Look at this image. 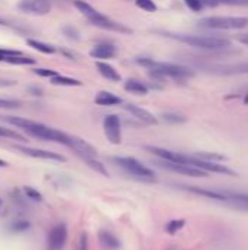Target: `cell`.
Wrapping results in <instances>:
<instances>
[{"instance_id":"obj_21","label":"cell","mask_w":248,"mask_h":250,"mask_svg":"<svg viewBox=\"0 0 248 250\" xmlns=\"http://www.w3.org/2000/svg\"><path fill=\"white\" fill-rule=\"evenodd\" d=\"M51 83L53 85H61V86H80L82 85L80 81L73 79V78H67V76H61V75L51 78Z\"/></svg>"},{"instance_id":"obj_17","label":"cell","mask_w":248,"mask_h":250,"mask_svg":"<svg viewBox=\"0 0 248 250\" xmlns=\"http://www.w3.org/2000/svg\"><path fill=\"white\" fill-rule=\"evenodd\" d=\"M96 69H98V72H99L105 79H108V81H111V82H120V81H121L120 73H118L111 64H108L107 62H96Z\"/></svg>"},{"instance_id":"obj_39","label":"cell","mask_w":248,"mask_h":250,"mask_svg":"<svg viewBox=\"0 0 248 250\" xmlns=\"http://www.w3.org/2000/svg\"><path fill=\"white\" fill-rule=\"evenodd\" d=\"M202 1L205 6H212V7H216L218 4H221L219 0H202Z\"/></svg>"},{"instance_id":"obj_22","label":"cell","mask_w":248,"mask_h":250,"mask_svg":"<svg viewBox=\"0 0 248 250\" xmlns=\"http://www.w3.org/2000/svg\"><path fill=\"white\" fill-rule=\"evenodd\" d=\"M83 161L94 170V171H96V173H99L101 176H105V177H108V171L105 170V167H104V164L101 163V161H98L95 157H88V158H83Z\"/></svg>"},{"instance_id":"obj_36","label":"cell","mask_w":248,"mask_h":250,"mask_svg":"<svg viewBox=\"0 0 248 250\" xmlns=\"http://www.w3.org/2000/svg\"><path fill=\"white\" fill-rule=\"evenodd\" d=\"M224 4H231V6H247L248 0H219Z\"/></svg>"},{"instance_id":"obj_19","label":"cell","mask_w":248,"mask_h":250,"mask_svg":"<svg viewBox=\"0 0 248 250\" xmlns=\"http://www.w3.org/2000/svg\"><path fill=\"white\" fill-rule=\"evenodd\" d=\"M124 89L129 91V92H132V94H136V95H146V94L149 92L148 85H145L143 82L136 81V79H129V81H126Z\"/></svg>"},{"instance_id":"obj_16","label":"cell","mask_w":248,"mask_h":250,"mask_svg":"<svg viewBox=\"0 0 248 250\" xmlns=\"http://www.w3.org/2000/svg\"><path fill=\"white\" fill-rule=\"evenodd\" d=\"M115 53H117V50H115L114 45H111V44H98V45H95V47L91 50L89 54H91L94 59H101V60H104V59H113V57L115 56Z\"/></svg>"},{"instance_id":"obj_11","label":"cell","mask_w":248,"mask_h":250,"mask_svg":"<svg viewBox=\"0 0 248 250\" xmlns=\"http://www.w3.org/2000/svg\"><path fill=\"white\" fill-rule=\"evenodd\" d=\"M18 7L25 12V13H31V15H47L51 10V3L50 0H22Z\"/></svg>"},{"instance_id":"obj_6","label":"cell","mask_w":248,"mask_h":250,"mask_svg":"<svg viewBox=\"0 0 248 250\" xmlns=\"http://www.w3.org/2000/svg\"><path fill=\"white\" fill-rule=\"evenodd\" d=\"M200 28L206 29H243L248 26L244 16H208L199 21Z\"/></svg>"},{"instance_id":"obj_20","label":"cell","mask_w":248,"mask_h":250,"mask_svg":"<svg viewBox=\"0 0 248 250\" xmlns=\"http://www.w3.org/2000/svg\"><path fill=\"white\" fill-rule=\"evenodd\" d=\"M95 103L98 105H117L121 103V98H118L117 95H114L111 92L102 91L95 97Z\"/></svg>"},{"instance_id":"obj_24","label":"cell","mask_w":248,"mask_h":250,"mask_svg":"<svg viewBox=\"0 0 248 250\" xmlns=\"http://www.w3.org/2000/svg\"><path fill=\"white\" fill-rule=\"evenodd\" d=\"M197 158H202L205 161H212V163H216V161H225L227 157L225 155H221V154H215V152H197L196 154Z\"/></svg>"},{"instance_id":"obj_41","label":"cell","mask_w":248,"mask_h":250,"mask_svg":"<svg viewBox=\"0 0 248 250\" xmlns=\"http://www.w3.org/2000/svg\"><path fill=\"white\" fill-rule=\"evenodd\" d=\"M6 166H7V164H6L4 161H1V160H0V167H6Z\"/></svg>"},{"instance_id":"obj_33","label":"cell","mask_w":248,"mask_h":250,"mask_svg":"<svg viewBox=\"0 0 248 250\" xmlns=\"http://www.w3.org/2000/svg\"><path fill=\"white\" fill-rule=\"evenodd\" d=\"M34 72L39 76H44V78H54L58 75L56 70H51V69H35Z\"/></svg>"},{"instance_id":"obj_45","label":"cell","mask_w":248,"mask_h":250,"mask_svg":"<svg viewBox=\"0 0 248 250\" xmlns=\"http://www.w3.org/2000/svg\"><path fill=\"white\" fill-rule=\"evenodd\" d=\"M219 3H221V1H219Z\"/></svg>"},{"instance_id":"obj_40","label":"cell","mask_w":248,"mask_h":250,"mask_svg":"<svg viewBox=\"0 0 248 250\" xmlns=\"http://www.w3.org/2000/svg\"><path fill=\"white\" fill-rule=\"evenodd\" d=\"M238 41L244 45H248V34H244V35H240L238 37Z\"/></svg>"},{"instance_id":"obj_32","label":"cell","mask_w":248,"mask_h":250,"mask_svg":"<svg viewBox=\"0 0 248 250\" xmlns=\"http://www.w3.org/2000/svg\"><path fill=\"white\" fill-rule=\"evenodd\" d=\"M0 138H13V139H23L19 133L13 132V130H9V129H4V127H0Z\"/></svg>"},{"instance_id":"obj_5","label":"cell","mask_w":248,"mask_h":250,"mask_svg":"<svg viewBox=\"0 0 248 250\" xmlns=\"http://www.w3.org/2000/svg\"><path fill=\"white\" fill-rule=\"evenodd\" d=\"M111 161L137 180H142L146 183L156 182V174L153 173V170L148 168L146 166H143L140 161H137L133 157H113Z\"/></svg>"},{"instance_id":"obj_25","label":"cell","mask_w":248,"mask_h":250,"mask_svg":"<svg viewBox=\"0 0 248 250\" xmlns=\"http://www.w3.org/2000/svg\"><path fill=\"white\" fill-rule=\"evenodd\" d=\"M186 226L184 220H171L167 226H165V231L168 234H175L177 231H180L183 227Z\"/></svg>"},{"instance_id":"obj_7","label":"cell","mask_w":248,"mask_h":250,"mask_svg":"<svg viewBox=\"0 0 248 250\" xmlns=\"http://www.w3.org/2000/svg\"><path fill=\"white\" fill-rule=\"evenodd\" d=\"M197 69L216 75V76H234V75H248V62L238 63H196Z\"/></svg>"},{"instance_id":"obj_27","label":"cell","mask_w":248,"mask_h":250,"mask_svg":"<svg viewBox=\"0 0 248 250\" xmlns=\"http://www.w3.org/2000/svg\"><path fill=\"white\" fill-rule=\"evenodd\" d=\"M136 6H137V7H140L142 10H145V12H151V13H153V12H156V10H158V6L155 4V1H153V0H136Z\"/></svg>"},{"instance_id":"obj_31","label":"cell","mask_w":248,"mask_h":250,"mask_svg":"<svg viewBox=\"0 0 248 250\" xmlns=\"http://www.w3.org/2000/svg\"><path fill=\"white\" fill-rule=\"evenodd\" d=\"M184 3L189 6V9H191L193 12H200L203 7H205V4H203V1L202 0H184Z\"/></svg>"},{"instance_id":"obj_38","label":"cell","mask_w":248,"mask_h":250,"mask_svg":"<svg viewBox=\"0 0 248 250\" xmlns=\"http://www.w3.org/2000/svg\"><path fill=\"white\" fill-rule=\"evenodd\" d=\"M16 82L13 79H7V78H0V88H6V86H12Z\"/></svg>"},{"instance_id":"obj_42","label":"cell","mask_w":248,"mask_h":250,"mask_svg":"<svg viewBox=\"0 0 248 250\" xmlns=\"http://www.w3.org/2000/svg\"><path fill=\"white\" fill-rule=\"evenodd\" d=\"M244 103L248 105V92H247V95H246V98H244Z\"/></svg>"},{"instance_id":"obj_28","label":"cell","mask_w":248,"mask_h":250,"mask_svg":"<svg viewBox=\"0 0 248 250\" xmlns=\"http://www.w3.org/2000/svg\"><path fill=\"white\" fill-rule=\"evenodd\" d=\"M61 31H63V34H64L67 38H70V40H75V41L80 40V34H79V31H77L75 26H72V25H66V26H63V28H61Z\"/></svg>"},{"instance_id":"obj_3","label":"cell","mask_w":248,"mask_h":250,"mask_svg":"<svg viewBox=\"0 0 248 250\" xmlns=\"http://www.w3.org/2000/svg\"><path fill=\"white\" fill-rule=\"evenodd\" d=\"M158 34H162L164 37L178 40L184 44H189L190 47H194L197 50L203 51H222L229 50L232 47V41L224 37H212V35H187V34H171V32H162L158 31Z\"/></svg>"},{"instance_id":"obj_9","label":"cell","mask_w":248,"mask_h":250,"mask_svg":"<svg viewBox=\"0 0 248 250\" xmlns=\"http://www.w3.org/2000/svg\"><path fill=\"white\" fill-rule=\"evenodd\" d=\"M155 166L158 167H162L168 171H172V173H178V174H183V176H190V177H206L208 173L200 170V168H196V167H190V166H183V164H175V163H170V161H155L153 163Z\"/></svg>"},{"instance_id":"obj_12","label":"cell","mask_w":248,"mask_h":250,"mask_svg":"<svg viewBox=\"0 0 248 250\" xmlns=\"http://www.w3.org/2000/svg\"><path fill=\"white\" fill-rule=\"evenodd\" d=\"M69 148H72L82 160L88 158V157H95L96 158V149L91 144H88L86 141H83V139H80L77 136H72L70 135V145H69Z\"/></svg>"},{"instance_id":"obj_43","label":"cell","mask_w":248,"mask_h":250,"mask_svg":"<svg viewBox=\"0 0 248 250\" xmlns=\"http://www.w3.org/2000/svg\"><path fill=\"white\" fill-rule=\"evenodd\" d=\"M0 25H7V23H6L4 21H1V19H0Z\"/></svg>"},{"instance_id":"obj_1","label":"cell","mask_w":248,"mask_h":250,"mask_svg":"<svg viewBox=\"0 0 248 250\" xmlns=\"http://www.w3.org/2000/svg\"><path fill=\"white\" fill-rule=\"evenodd\" d=\"M134 62L146 69H149L152 78H156L162 81L164 78H171L175 82H186L190 78L194 76V72L183 64H175V63H164V62H155L153 59L148 57H137Z\"/></svg>"},{"instance_id":"obj_13","label":"cell","mask_w":248,"mask_h":250,"mask_svg":"<svg viewBox=\"0 0 248 250\" xmlns=\"http://www.w3.org/2000/svg\"><path fill=\"white\" fill-rule=\"evenodd\" d=\"M20 152L25 155H29L32 158H39V160H48V161H57V163H64L66 158L51 152V151H44V149H35V148H28V146H16Z\"/></svg>"},{"instance_id":"obj_18","label":"cell","mask_w":248,"mask_h":250,"mask_svg":"<svg viewBox=\"0 0 248 250\" xmlns=\"http://www.w3.org/2000/svg\"><path fill=\"white\" fill-rule=\"evenodd\" d=\"M227 198H228V204L235 207V208H240V209H244L248 211V193H237V192H225Z\"/></svg>"},{"instance_id":"obj_2","label":"cell","mask_w":248,"mask_h":250,"mask_svg":"<svg viewBox=\"0 0 248 250\" xmlns=\"http://www.w3.org/2000/svg\"><path fill=\"white\" fill-rule=\"evenodd\" d=\"M4 120L9 125H13V126L25 130L26 133H29L34 138L63 144L66 146L70 145V135H67L64 132H60L57 129H53V127L45 126V125H41V123H37V122H32V120H26V119H22V117H15V116H9Z\"/></svg>"},{"instance_id":"obj_4","label":"cell","mask_w":248,"mask_h":250,"mask_svg":"<svg viewBox=\"0 0 248 250\" xmlns=\"http://www.w3.org/2000/svg\"><path fill=\"white\" fill-rule=\"evenodd\" d=\"M75 7L95 26L107 29V31H114V32H120V34H132L133 31L126 26L124 23L115 22L113 19H110L108 16L102 15L101 12H98L96 9H94L89 3L83 1V0H75Z\"/></svg>"},{"instance_id":"obj_15","label":"cell","mask_w":248,"mask_h":250,"mask_svg":"<svg viewBox=\"0 0 248 250\" xmlns=\"http://www.w3.org/2000/svg\"><path fill=\"white\" fill-rule=\"evenodd\" d=\"M98 240H99V245L104 250H117L121 246L120 240L111 231H107V230H99Z\"/></svg>"},{"instance_id":"obj_29","label":"cell","mask_w":248,"mask_h":250,"mask_svg":"<svg viewBox=\"0 0 248 250\" xmlns=\"http://www.w3.org/2000/svg\"><path fill=\"white\" fill-rule=\"evenodd\" d=\"M23 192H25V195H26L29 199H32V201H37V202H41V201H42L41 193H39L37 189H34V188H28V186H25V188H23Z\"/></svg>"},{"instance_id":"obj_35","label":"cell","mask_w":248,"mask_h":250,"mask_svg":"<svg viewBox=\"0 0 248 250\" xmlns=\"http://www.w3.org/2000/svg\"><path fill=\"white\" fill-rule=\"evenodd\" d=\"M18 54H22V53L13 51V50H1V48H0V62H4L7 57H10V56H18Z\"/></svg>"},{"instance_id":"obj_37","label":"cell","mask_w":248,"mask_h":250,"mask_svg":"<svg viewBox=\"0 0 248 250\" xmlns=\"http://www.w3.org/2000/svg\"><path fill=\"white\" fill-rule=\"evenodd\" d=\"M12 229H13L15 231H23V230H28V229H29V223H26V221H20V223L13 224V226H12Z\"/></svg>"},{"instance_id":"obj_30","label":"cell","mask_w":248,"mask_h":250,"mask_svg":"<svg viewBox=\"0 0 248 250\" xmlns=\"http://www.w3.org/2000/svg\"><path fill=\"white\" fill-rule=\"evenodd\" d=\"M20 107V103L16 100H7V98H0V108H18Z\"/></svg>"},{"instance_id":"obj_23","label":"cell","mask_w":248,"mask_h":250,"mask_svg":"<svg viewBox=\"0 0 248 250\" xmlns=\"http://www.w3.org/2000/svg\"><path fill=\"white\" fill-rule=\"evenodd\" d=\"M32 48H35L37 51H41V53H45V54H53L56 53V47L50 45V44H45V42H41V41H37V40H28L26 41Z\"/></svg>"},{"instance_id":"obj_44","label":"cell","mask_w":248,"mask_h":250,"mask_svg":"<svg viewBox=\"0 0 248 250\" xmlns=\"http://www.w3.org/2000/svg\"><path fill=\"white\" fill-rule=\"evenodd\" d=\"M0 205H1V201H0Z\"/></svg>"},{"instance_id":"obj_10","label":"cell","mask_w":248,"mask_h":250,"mask_svg":"<svg viewBox=\"0 0 248 250\" xmlns=\"http://www.w3.org/2000/svg\"><path fill=\"white\" fill-rule=\"evenodd\" d=\"M67 242V229L64 224L54 226L48 233V250H63Z\"/></svg>"},{"instance_id":"obj_14","label":"cell","mask_w":248,"mask_h":250,"mask_svg":"<svg viewBox=\"0 0 248 250\" xmlns=\"http://www.w3.org/2000/svg\"><path fill=\"white\" fill-rule=\"evenodd\" d=\"M124 108H126L130 114H133L136 119H139L142 123H146V125H156V123H158V119H156L153 114H151L148 110H145V108H142V107H139V105L126 104Z\"/></svg>"},{"instance_id":"obj_26","label":"cell","mask_w":248,"mask_h":250,"mask_svg":"<svg viewBox=\"0 0 248 250\" xmlns=\"http://www.w3.org/2000/svg\"><path fill=\"white\" fill-rule=\"evenodd\" d=\"M162 119L168 123H172V125H180V123L187 122V117H184L181 114H175V113H164Z\"/></svg>"},{"instance_id":"obj_34","label":"cell","mask_w":248,"mask_h":250,"mask_svg":"<svg viewBox=\"0 0 248 250\" xmlns=\"http://www.w3.org/2000/svg\"><path fill=\"white\" fill-rule=\"evenodd\" d=\"M76 250H88V234L82 233L77 242V249Z\"/></svg>"},{"instance_id":"obj_8","label":"cell","mask_w":248,"mask_h":250,"mask_svg":"<svg viewBox=\"0 0 248 250\" xmlns=\"http://www.w3.org/2000/svg\"><path fill=\"white\" fill-rule=\"evenodd\" d=\"M104 133L113 145L121 144V120L115 114H108L104 119Z\"/></svg>"}]
</instances>
